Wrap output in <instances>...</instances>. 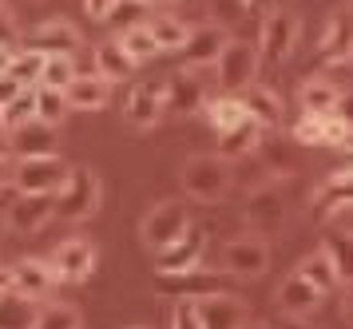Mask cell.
Instances as JSON below:
<instances>
[{"instance_id":"51","label":"cell","mask_w":353,"mask_h":329,"mask_svg":"<svg viewBox=\"0 0 353 329\" xmlns=\"http://www.w3.org/2000/svg\"><path fill=\"white\" fill-rule=\"evenodd\" d=\"M4 230H8V222H4V219H0V238H4Z\"/></svg>"},{"instance_id":"53","label":"cell","mask_w":353,"mask_h":329,"mask_svg":"<svg viewBox=\"0 0 353 329\" xmlns=\"http://www.w3.org/2000/svg\"><path fill=\"white\" fill-rule=\"evenodd\" d=\"M135 329H143V326H135Z\"/></svg>"},{"instance_id":"2","label":"cell","mask_w":353,"mask_h":329,"mask_svg":"<svg viewBox=\"0 0 353 329\" xmlns=\"http://www.w3.org/2000/svg\"><path fill=\"white\" fill-rule=\"evenodd\" d=\"M99 199H103V187H99V175L92 167H72L68 183L56 195V219L64 222H83L99 210Z\"/></svg>"},{"instance_id":"6","label":"cell","mask_w":353,"mask_h":329,"mask_svg":"<svg viewBox=\"0 0 353 329\" xmlns=\"http://www.w3.org/2000/svg\"><path fill=\"white\" fill-rule=\"evenodd\" d=\"M242 219H246V226H250V235H258V238L278 235V230L286 226V219H290L286 195L274 187V183H262V187H254L250 195H246Z\"/></svg>"},{"instance_id":"48","label":"cell","mask_w":353,"mask_h":329,"mask_svg":"<svg viewBox=\"0 0 353 329\" xmlns=\"http://www.w3.org/2000/svg\"><path fill=\"white\" fill-rule=\"evenodd\" d=\"M341 314H345V317L353 321V282L345 286V298H341Z\"/></svg>"},{"instance_id":"39","label":"cell","mask_w":353,"mask_h":329,"mask_svg":"<svg viewBox=\"0 0 353 329\" xmlns=\"http://www.w3.org/2000/svg\"><path fill=\"white\" fill-rule=\"evenodd\" d=\"M171 329H207L203 326V314H199V301H175Z\"/></svg>"},{"instance_id":"36","label":"cell","mask_w":353,"mask_h":329,"mask_svg":"<svg viewBox=\"0 0 353 329\" xmlns=\"http://www.w3.org/2000/svg\"><path fill=\"white\" fill-rule=\"evenodd\" d=\"M76 60L72 56H48L44 63V76H40V88H56V92H68L76 83Z\"/></svg>"},{"instance_id":"45","label":"cell","mask_w":353,"mask_h":329,"mask_svg":"<svg viewBox=\"0 0 353 329\" xmlns=\"http://www.w3.org/2000/svg\"><path fill=\"white\" fill-rule=\"evenodd\" d=\"M242 8H250V12H258V16H270L274 0H242Z\"/></svg>"},{"instance_id":"24","label":"cell","mask_w":353,"mask_h":329,"mask_svg":"<svg viewBox=\"0 0 353 329\" xmlns=\"http://www.w3.org/2000/svg\"><path fill=\"white\" fill-rule=\"evenodd\" d=\"M262 139H266V127L258 123V119H246V123H239L234 131L219 135V155H223L226 163H230V159H246L262 147Z\"/></svg>"},{"instance_id":"3","label":"cell","mask_w":353,"mask_h":329,"mask_svg":"<svg viewBox=\"0 0 353 329\" xmlns=\"http://www.w3.org/2000/svg\"><path fill=\"white\" fill-rule=\"evenodd\" d=\"M183 190L199 203H219L230 190V163L223 155H191L183 163Z\"/></svg>"},{"instance_id":"37","label":"cell","mask_w":353,"mask_h":329,"mask_svg":"<svg viewBox=\"0 0 353 329\" xmlns=\"http://www.w3.org/2000/svg\"><path fill=\"white\" fill-rule=\"evenodd\" d=\"M325 135H330V115H302V119L294 123V143L325 147Z\"/></svg>"},{"instance_id":"30","label":"cell","mask_w":353,"mask_h":329,"mask_svg":"<svg viewBox=\"0 0 353 329\" xmlns=\"http://www.w3.org/2000/svg\"><path fill=\"white\" fill-rule=\"evenodd\" d=\"M298 274H302V278H305L310 286H314L318 294H334L337 286H341V278H337L334 262L325 258V250H314V254H305L302 262H298Z\"/></svg>"},{"instance_id":"4","label":"cell","mask_w":353,"mask_h":329,"mask_svg":"<svg viewBox=\"0 0 353 329\" xmlns=\"http://www.w3.org/2000/svg\"><path fill=\"white\" fill-rule=\"evenodd\" d=\"M258 63H262L258 44L230 36V40H226V48H223V56H219V63H214V83H219L226 95H239L242 88H250V83H254Z\"/></svg>"},{"instance_id":"44","label":"cell","mask_w":353,"mask_h":329,"mask_svg":"<svg viewBox=\"0 0 353 329\" xmlns=\"http://www.w3.org/2000/svg\"><path fill=\"white\" fill-rule=\"evenodd\" d=\"M334 115L341 119V123L353 131V88H345V92L337 95V108H334Z\"/></svg>"},{"instance_id":"20","label":"cell","mask_w":353,"mask_h":329,"mask_svg":"<svg viewBox=\"0 0 353 329\" xmlns=\"http://www.w3.org/2000/svg\"><path fill=\"white\" fill-rule=\"evenodd\" d=\"M199 314H203V326L207 329H246L250 326V306L239 301L234 294L199 301Z\"/></svg>"},{"instance_id":"13","label":"cell","mask_w":353,"mask_h":329,"mask_svg":"<svg viewBox=\"0 0 353 329\" xmlns=\"http://www.w3.org/2000/svg\"><path fill=\"white\" fill-rule=\"evenodd\" d=\"M203 254H207V230L191 226L179 242L155 250V274H187V270H194L203 262Z\"/></svg>"},{"instance_id":"9","label":"cell","mask_w":353,"mask_h":329,"mask_svg":"<svg viewBox=\"0 0 353 329\" xmlns=\"http://www.w3.org/2000/svg\"><path fill=\"white\" fill-rule=\"evenodd\" d=\"M20 48H32V52H44V56H76L80 28L72 20H64V16H52V20H40L36 28L24 32Z\"/></svg>"},{"instance_id":"35","label":"cell","mask_w":353,"mask_h":329,"mask_svg":"<svg viewBox=\"0 0 353 329\" xmlns=\"http://www.w3.org/2000/svg\"><path fill=\"white\" fill-rule=\"evenodd\" d=\"M44 63H48V56H44V52H32V48H24V52H20V48H17V60H12V68H8V76L20 79L24 88H40Z\"/></svg>"},{"instance_id":"17","label":"cell","mask_w":353,"mask_h":329,"mask_svg":"<svg viewBox=\"0 0 353 329\" xmlns=\"http://www.w3.org/2000/svg\"><path fill=\"white\" fill-rule=\"evenodd\" d=\"M226 40H230V36H226L219 24H199V28H191L187 44L179 52V60H183V68H214L219 56H223Z\"/></svg>"},{"instance_id":"47","label":"cell","mask_w":353,"mask_h":329,"mask_svg":"<svg viewBox=\"0 0 353 329\" xmlns=\"http://www.w3.org/2000/svg\"><path fill=\"white\" fill-rule=\"evenodd\" d=\"M12 60H17V48H0V76H8Z\"/></svg>"},{"instance_id":"31","label":"cell","mask_w":353,"mask_h":329,"mask_svg":"<svg viewBox=\"0 0 353 329\" xmlns=\"http://www.w3.org/2000/svg\"><path fill=\"white\" fill-rule=\"evenodd\" d=\"M250 115H246V108H242L239 95H219V99H210L207 103V123L219 131V135H226V131H234L239 123H246Z\"/></svg>"},{"instance_id":"52","label":"cell","mask_w":353,"mask_h":329,"mask_svg":"<svg viewBox=\"0 0 353 329\" xmlns=\"http://www.w3.org/2000/svg\"><path fill=\"white\" fill-rule=\"evenodd\" d=\"M12 4H32V0H12Z\"/></svg>"},{"instance_id":"22","label":"cell","mask_w":353,"mask_h":329,"mask_svg":"<svg viewBox=\"0 0 353 329\" xmlns=\"http://www.w3.org/2000/svg\"><path fill=\"white\" fill-rule=\"evenodd\" d=\"M40 310L44 306L36 298L20 294V290H8V294H0V329H36Z\"/></svg>"},{"instance_id":"46","label":"cell","mask_w":353,"mask_h":329,"mask_svg":"<svg viewBox=\"0 0 353 329\" xmlns=\"http://www.w3.org/2000/svg\"><path fill=\"white\" fill-rule=\"evenodd\" d=\"M12 175H17V167H12L8 159L0 155V190H4V187H8V183H12Z\"/></svg>"},{"instance_id":"32","label":"cell","mask_w":353,"mask_h":329,"mask_svg":"<svg viewBox=\"0 0 353 329\" xmlns=\"http://www.w3.org/2000/svg\"><path fill=\"white\" fill-rule=\"evenodd\" d=\"M68 111H72V103H68L64 92H56V88H36V119L48 127H60L68 119Z\"/></svg>"},{"instance_id":"1","label":"cell","mask_w":353,"mask_h":329,"mask_svg":"<svg viewBox=\"0 0 353 329\" xmlns=\"http://www.w3.org/2000/svg\"><path fill=\"white\" fill-rule=\"evenodd\" d=\"M155 290L163 298H175V301H210V298H223L230 294V274H219V270H203L194 266L187 274H155Z\"/></svg>"},{"instance_id":"42","label":"cell","mask_w":353,"mask_h":329,"mask_svg":"<svg viewBox=\"0 0 353 329\" xmlns=\"http://www.w3.org/2000/svg\"><path fill=\"white\" fill-rule=\"evenodd\" d=\"M24 92H28V88H24L20 79H12V76H0V108H8V103H12L17 95H24Z\"/></svg>"},{"instance_id":"26","label":"cell","mask_w":353,"mask_h":329,"mask_svg":"<svg viewBox=\"0 0 353 329\" xmlns=\"http://www.w3.org/2000/svg\"><path fill=\"white\" fill-rule=\"evenodd\" d=\"M64 95H68V103H72V111H99L112 99V83L92 72V76H76V83Z\"/></svg>"},{"instance_id":"50","label":"cell","mask_w":353,"mask_h":329,"mask_svg":"<svg viewBox=\"0 0 353 329\" xmlns=\"http://www.w3.org/2000/svg\"><path fill=\"white\" fill-rule=\"evenodd\" d=\"M147 8H155V4H171V0H143Z\"/></svg>"},{"instance_id":"11","label":"cell","mask_w":353,"mask_h":329,"mask_svg":"<svg viewBox=\"0 0 353 329\" xmlns=\"http://www.w3.org/2000/svg\"><path fill=\"white\" fill-rule=\"evenodd\" d=\"M167 115V79H147V83H135L128 95V108H123V119L135 131H147L155 127Z\"/></svg>"},{"instance_id":"7","label":"cell","mask_w":353,"mask_h":329,"mask_svg":"<svg viewBox=\"0 0 353 329\" xmlns=\"http://www.w3.org/2000/svg\"><path fill=\"white\" fill-rule=\"evenodd\" d=\"M194 222H191V215H187V206L179 203V199H163V203H155L143 215V222H139V238H143L151 250H163V246L179 242Z\"/></svg>"},{"instance_id":"25","label":"cell","mask_w":353,"mask_h":329,"mask_svg":"<svg viewBox=\"0 0 353 329\" xmlns=\"http://www.w3.org/2000/svg\"><path fill=\"white\" fill-rule=\"evenodd\" d=\"M147 32L155 36L159 52H183L187 36H191V28L183 24V16L167 12V8H155V12L147 16Z\"/></svg>"},{"instance_id":"18","label":"cell","mask_w":353,"mask_h":329,"mask_svg":"<svg viewBox=\"0 0 353 329\" xmlns=\"http://www.w3.org/2000/svg\"><path fill=\"white\" fill-rule=\"evenodd\" d=\"M60 282H64V278L56 274V266H52V262H40V258H24V262L12 266V290L28 294V298H36V301L52 298V290Z\"/></svg>"},{"instance_id":"43","label":"cell","mask_w":353,"mask_h":329,"mask_svg":"<svg viewBox=\"0 0 353 329\" xmlns=\"http://www.w3.org/2000/svg\"><path fill=\"white\" fill-rule=\"evenodd\" d=\"M115 4H119V0H83V12L92 16V20H112Z\"/></svg>"},{"instance_id":"40","label":"cell","mask_w":353,"mask_h":329,"mask_svg":"<svg viewBox=\"0 0 353 329\" xmlns=\"http://www.w3.org/2000/svg\"><path fill=\"white\" fill-rule=\"evenodd\" d=\"M20 24H17V12L8 4H0V48H17L20 44Z\"/></svg>"},{"instance_id":"16","label":"cell","mask_w":353,"mask_h":329,"mask_svg":"<svg viewBox=\"0 0 353 329\" xmlns=\"http://www.w3.org/2000/svg\"><path fill=\"white\" fill-rule=\"evenodd\" d=\"M318 56L325 63H353V8H337L325 20L318 40Z\"/></svg>"},{"instance_id":"23","label":"cell","mask_w":353,"mask_h":329,"mask_svg":"<svg viewBox=\"0 0 353 329\" xmlns=\"http://www.w3.org/2000/svg\"><path fill=\"white\" fill-rule=\"evenodd\" d=\"M337 95H341L337 83H330L325 76H310L298 88V108H302V115H334Z\"/></svg>"},{"instance_id":"14","label":"cell","mask_w":353,"mask_h":329,"mask_svg":"<svg viewBox=\"0 0 353 329\" xmlns=\"http://www.w3.org/2000/svg\"><path fill=\"white\" fill-rule=\"evenodd\" d=\"M56 219V195H17V203L4 210L8 230L17 235H36Z\"/></svg>"},{"instance_id":"49","label":"cell","mask_w":353,"mask_h":329,"mask_svg":"<svg viewBox=\"0 0 353 329\" xmlns=\"http://www.w3.org/2000/svg\"><path fill=\"white\" fill-rule=\"evenodd\" d=\"M12 290V266H0V294Z\"/></svg>"},{"instance_id":"15","label":"cell","mask_w":353,"mask_h":329,"mask_svg":"<svg viewBox=\"0 0 353 329\" xmlns=\"http://www.w3.org/2000/svg\"><path fill=\"white\" fill-rule=\"evenodd\" d=\"M48 262L56 266V274H60L64 282H88V278L96 274L99 254L88 238H68V242H60V246L52 250Z\"/></svg>"},{"instance_id":"12","label":"cell","mask_w":353,"mask_h":329,"mask_svg":"<svg viewBox=\"0 0 353 329\" xmlns=\"http://www.w3.org/2000/svg\"><path fill=\"white\" fill-rule=\"evenodd\" d=\"M266 266H270V246L258 235L230 238L223 246V270L230 278H258Z\"/></svg>"},{"instance_id":"27","label":"cell","mask_w":353,"mask_h":329,"mask_svg":"<svg viewBox=\"0 0 353 329\" xmlns=\"http://www.w3.org/2000/svg\"><path fill=\"white\" fill-rule=\"evenodd\" d=\"M135 68H139V63L123 52L119 40H99L96 44V76H103L108 83H115V79H131Z\"/></svg>"},{"instance_id":"34","label":"cell","mask_w":353,"mask_h":329,"mask_svg":"<svg viewBox=\"0 0 353 329\" xmlns=\"http://www.w3.org/2000/svg\"><path fill=\"white\" fill-rule=\"evenodd\" d=\"M119 44H123V52H128L135 63H147V60L159 56V44H155V36L147 32V24H131V28H123Z\"/></svg>"},{"instance_id":"10","label":"cell","mask_w":353,"mask_h":329,"mask_svg":"<svg viewBox=\"0 0 353 329\" xmlns=\"http://www.w3.org/2000/svg\"><path fill=\"white\" fill-rule=\"evenodd\" d=\"M298 44V16L286 8H274L270 16H262V32H258V56L266 63L286 60Z\"/></svg>"},{"instance_id":"38","label":"cell","mask_w":353,"mask_h":329,"mask_svg":"<svg viewBox=\"0 0 353 329\" xmlns=\"http://www.w3.org/2000/svg\"><path fill=\"white\" fill-rule=\"evenodd\" d=\"M36 329H80V314L72 306H64V301H52V306L40 310Z\"/></svg>"},{"instance_id":"41","label":"cell","mask_w":353,"mask_h":329,"mask_svg":"<svg viewBox=\"0 0 353 329\" xmlns=\"http://www.w3.org/2000/svg\"><path fill=\"white\" fill-rule=\"evenodd\" d=\"M147 12H155V8H147L143 0H119L115 12H112V20H123V24L131 28V20H135V16H147Z\"/></svg>"},{"instance_id":"28","label":"cell","mask_w":353,"mask_h":329,"mask_svg":"<svg viewBox=\"0 0 353 329\" xmlns=\"http://www.w3.org/2000/svg\"><path fill=\"white\" fill-rule=\"evenodd\" d=\"M8 143H12V151H17L20 159H32V155H52V143H56V127L48 123H28L20 127V131H12L8 135Z\"/></svg>"},{"instance_id":"8","label":"cell","mask_w":353,"mask_h":329,"mask_svg":"<svg viewBox=\"0 0 353 329\" xmlns=\"http://www.w3.org/2000/svg\"><path fill=\"white\" fill-rule=\"evenodd\" d=\"M210 72L214 68H179L167 79V115H194L207 111L210 95Z\"/></svg>"},{"instance_id":"19","label":"cell","mask_w":353,"mask_h":329,"mask_svg":"<svg viewBox=\"0 0 353 329\" xmlns=\"http://www.w3.org/2000/svg\"><path fill=\"white\" fill-rule=\"evenodd\" d=\"M274 301H278V310L286 317H294V321H302V317H310L314 310H318V301H321V294L314 290V286L305 282L302 274L294 270L286 282L278 286V294H274Z\"/></svg>"},{"instance_id":"33","label":"cell","mask_w":353,"mask_h":329,"mask_svg":"<svg viewBox=\"0 0 353 329\" xmlns=\"http://www.w3.org/2000/svg\"><path fill=\"white\" fill-rule=\"evenodd\" d=\"M36 123V88H28L24 95H17L8 108H0V127L12 135V131H20V127Z\"/></svg>"},{"instance_id":"5","label":"cell","mask_w":353,"mask_h":329,"mask_svg":"<svg viewBox=\"0 0 353 329\" xmlns=\"http://www.w3.org/2000/svg\"><path fill=\"white\" fill-rule=\"evenodd\" d=\"M68 167L64 159L56 155H32V159H17V175H12V187L20 195H60V187L68 183Z\"/></svg>"},{"instance_id":"29","label":"cell","mask_w":353,"mask_h":329,"mask_svg":"<svg viewBox=\"0 0 353 329\" xmlns=\"http://www.w3.org/2000/svg\"><path fill=\"white\" fill-rule=\"evenodd\" d=\"M321 250H325V258L334 262L337 278L350 286L353 282V230H330V235L321 238Z\"/></svg>"},{"instance_id":"21","label":"cell","mask_w":353,"mask_h":329,"mask_svg":"<svg viewBox=\"0 0 353 329\" xmlns=\"http://www.w3.org/2000/svg\"><path fill=\"white\" fill-rule=\"evenodd\" d=\"M242 108H246V115L250 119H258L262 127H278L282 123V95L274 92V88H266V83H250V88H242L239 92Z\"/></svg>"}]
</instances>
